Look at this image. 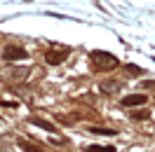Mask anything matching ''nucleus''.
I'll list each match as a JSON object with an SVG mask.
<instances>
[{
    "mask_svg": "<svg viewBox=\"0 0 155 152\" xmlns=\"http://www.w3.org/2000/svg\"><path fill=\"white\" fill-rule=\"evenodd\" d=\"M89 61H92V66L97 68L99 73H106V70H113V68L120 66V59L115 54H110V52H92L89 54Z\"/></svg>",
    "mask_w": 155,
    "mask_h": 152,
    "instance_id": "f257e3e1",
    "label": "nucleus"
},
{
    "mask_svg": "<svg viewBox=\"0 0 155 152\" xmlns=\"http://www.w3.org/2000/svg\"><path fill=\"white\" fill-rule=\"evenodd\" d=\"M68 54H71V47H59V45H52V47L45 52V61H47L49 66H59V63H64L68 59Z\"/></svg>",
    "mask_w": 155,
    "mask_h": 152,
    "instance_id": "f03ea898",
    "label": "nucleus"
},
{
    "mask_svg": "<svg viewBox=\"0 0 155 152\" xmlns=\"http://www.w3.org/2000/svg\"><path fill=\"white\" fill-rule=\"evenodd\" d=\"M2 59H5V61H21V59H28V54H26L24 47L14 45V42H7V45L2 47Z\"/></svg>",
    "mask_w": 155,
    "mask_h": 152,
    "instance_id": "7ed1b4c3",
    "label": "nucleus"
},
{
    "mask_svg": "<svg viewBox=\"0 0 155 152\" xmlns=\"http://www.w3.org/2000/svg\"><path fill=\"white\" fill-rule=\"evenodd\" d=\"M99 89H101V94H117L120 89H122V80H104L101 84H99Z\"/></svg>",
    "mask_w": 155,
    "mask_h": 152,
    "instance_id": "20e7f679",
    "label": "nucleus"
},
{
    "mask_svg": "<svg viewBox=\"0 0 155 152\" xmlns=\"http://www.w3.org/2000/svg\"><path fill=\"white\" fill-rule=\"evenodd\" d=\"M146 101H148V98H146L143 94H129V96H125L120 103L125 105V108H139V105H146Z\"/></svg>",
    "mask_w": 155,
    "mask_h": 152,
    "instance_id": "39448f33",
    "label": "nucleus"
},
{
    "mask_svg": "<svg viewBox=\"0 0 155 152\" xmlns=\"http://www.w3.org/2000/svg\"><path fill=\"white\" fill-rule=\"evenodd\" d=\"M28 122L33 124V126H40V129L49 131V133H54V131H57V124L47 122V119H42V117H28Z\"/></svg>",
    "mask_w": 155,
    "mask_h": 152,
    "instance_id": "423d86ee",
    "label": "nucleus"
},
{
    "mask_svg": "<svg viewBox=\"0 0 155 152\" xmlns=\"http://www.w3.org/2000/svg\"><path fill=\"white\" fill-rule=\"evenodd\" d=\"M85 152H115L113 145H87Z\"/></svg>",
    "mask_w": 155,
    "mask_h": 152,
    "instance_id": "0eeeda50",
    "label": "nucleus"
},
{
    "mask_svg": "<svg viewBox=\"0 0 155 152\" xmlns=\"http://www.w3.org/2000/svg\"><path fill=\"white\" fill-rule=\"evenodd\" d=\"M89 131H92V133H99V136H115L113 129H104V126H89Z\"/></svg>",
    "mask_w": 155,
    "mask_h": 152,
    "instance_id": "6e6552de",
    "label": "nucleus"
},
{
    "mask_svg": "<svg viewBox=\"0 0 155 152\" xmlns=\"http://www.w3.org/2000/svg\"><path fill=\"white\" fill-rule=\"evenodd\" d=\"M148 117H150V115L146 112V110H134V112H132V119H136V122H143Z\"/></svg>",
    "mask_w": 155,
    "mask_h": 152,
    "instance_id": "1a4fd4ad",
    "label": "nucleus"
},
{
    "mask_svg": "<svg viewBox=\"0 0 155 152\" xmlns=\"http://www.w3.org/2000/svg\"><path fill=\"white\" fill-rule=\"evenodd\" d=\"M19 145H21V147H24L26 152H40V147H38V145H31V143H26V141H21Z\"/></svg>",
    "mask_w": 155,
    "mask_h": 152,
    "instance_id": "9d476101",
    "label": "nucleus"
},
{
    "mask_svg": "<svg viewBox=\"0 0 155 152\" xmlns=\"http://www.w3.org/2000/svg\"><path fill=\"white\" fill-rule=\"evenodd\" d=\"M127 70H129V73H141V68H139V66H127Z\"/></svg>",
    "mask_w": 155,
    "mask_h": 152,
    "instance_id": "9b49d317",
    "label": "nucleus"
}]
</instances>
